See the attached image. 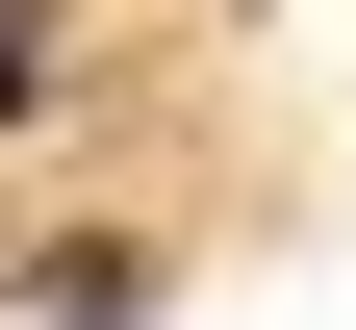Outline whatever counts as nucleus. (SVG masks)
Returning <instances> with one entry per match:
<instances>
[{
    "label": "nucleus",
    "mask_w": 356,
    "mask_h": 330,
    "mask_svg": "<svg viewBox=\"0 0 356 330\" xmlns=\"http://www.w3.org/2000/svg\"><path fill=\"white\" fill-rule=\"evenodd\" d=\"M26 102H51V26H26V0H0V127H26Z\"/></svg>",
    "instance_id": "nucleus-1"
}]
</instances>
